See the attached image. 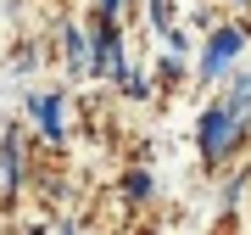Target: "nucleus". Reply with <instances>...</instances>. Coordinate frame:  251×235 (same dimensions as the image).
Returning <instances> with one entry per match:
<instances>
[{"label":"nucleus","instance_id":"1","mask_svg":"<svg viewBox=\"0 0 251 235\" xmlns=\"http://www.w3.org/2000/svg\"><path fill=\"white\" fill-rule=\"evenodd\" d=\"M229 135H234V112H229V107H218V112L201 118V151H206V157H224Z\"/></svg>","mask_w":251,"mask_h":235},{"label":"nucleus","instance_id":"5","mask_svg":"<svg viewBox=\"0 0 251 235\" xmlns=\"http://www.w3.org/2000/svg\"><path fill=\"white\" fill-rule=\"evenodd\" d=\"M17 163H23V151H17V135H6V151H0V174H6L11 185H17Z\"/></svg>","mask_w":251,"mask_h":235},{"label":"nucleus","instance_id":"4","mask_svg":"<svg viewBox=\"0 0 251 235\" xmlns=\"http://www.w3.org/2000/svg\"><path fill=\"white\" fill-rule=\"evenodd\" d=\"M34 112H39V129L62 140V101H56V95H39V101H34Z\"/></svg>","mask_w":251,"mask_h":235},{"label":"nucleus","instance_id":"3","mask_svg":"<svg viewBox=\"0 0 251 235\" xmlns=\"http://www.w3.org/2000/svg\"><path fill=\"white\" fill-rule=\"evenodd\" d=\"M106 67L123 73V62H117V28H112V23L95 34V73H106Z\"/></svg>","mask_w":251,"mask_h":235},{"label":"nucleus","instance_id":"2","mask_svg":"<svg viewBox=\"0 0 251 235\" xmlns=\"http://www.w3.org/2000/svg\"><path fill=\"white\" fill-rule=\"evenodd\" d=\"M240 39H246L240 28H224V34L212 39V51H206V62H201V73H206V79H218V73H224V62L240 51Z\"/></svg>","mask_w":251,"mask_h":235}]
</instances>
